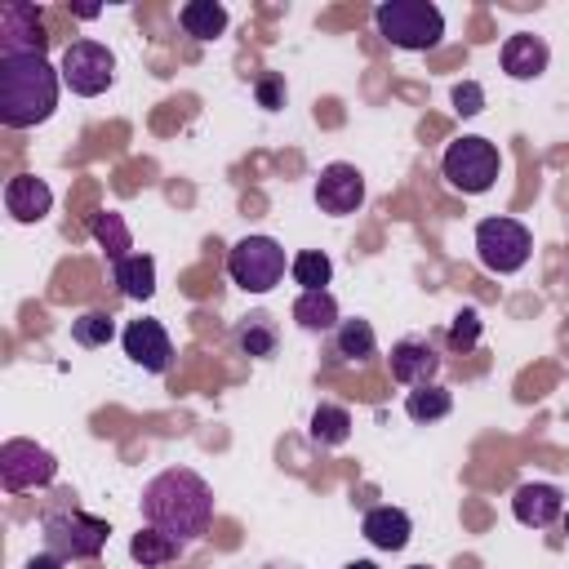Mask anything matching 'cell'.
Returning a JSON list of instances; mask_svg holds the SVG:
<instances>
[{
	"mask_svg": "<svg viewBox=\"0 0 569 569\" xmlns=\"http://www.w3.org/2000/svg\"><path fill=\"white\" fill-rule=\"evenodd\" d=\"M142 520L169 538H178L182 547L204 538L213 525V489L200 471L191 467H169L156 480H147L142 489Z\"/></svg>",
	"mask_w": 569,
	"mask_h": 569,
	"instance_id": "6da1fadb",
	"label": "cell"
},
{
	"mask_svg": "<svg viewBox=\"0 0 569 569\" xmlns=\"http://www.w3.org/2000/svg\"><path fill=\"white\" fill-rule=\"evenodd\" d=\"M58 67L44 53H13L0 58V120L9 129L44 124L58 107Z\"/></svg>",
	"mask_w": 569,
	"mask_h": 569,
	"instance_id": "7a4b0ae2",
	"label": "cell"
},
{
	"mask_svg": "<svg viewBox=\"0 0 569 569\" xmlns=\"http://www.w3.org/2000/svg\"><path fill=\"white\" fill-rule=\"evenodd\" d=\"M40 533H44V551L62 556V560H93L102 547H107V533L111 525L71 507V502H53L44 516H40Z\"/></svg>",
	"mask_w": 569,
	"mask_h": 569,
	"instance_id": "3957f363",
	"label": "cell"
},
{
	"mask_svg": "<svg viewBox=\"0 0 569 569\" xmlns=\"http://www.w3.org/2000/svg\"><path fill=\"white\" fill-rule=\"evenodd\" d=\"M373 22H378V36H387L396 49H413V53L436 49L445 36V13L431 0H387L373 9Z\"/></svg>",
	"mask_w": 569,
	"mask_h": 569,
	"instance_id": "277c9868",
	"label": "cell"
},
{
	"mask_svg": "<svg viewBox=\"0 0 569 569\" xmlns=\"http://www.w3.org/2000/svg\"><path fill=\"white\" fill-rule=\"evenodd\" d=\"M498 169H502L498 147H493L489 138H476V133L449 142V147H445V160H440L445 182H449L453 191H462V196L489 191V187L498 182Z\"/></svg>",
	"mask_w": 569,
	"mask_h": 569,
	"instance_id": "5b68a950",
	"label": "cell"
},
{
	"mask_svg": "<svg viewBox=\"0 0 569 569\" xmlns=\"http://www.w3.org/2000/svg\"><path fill=\"white\" fill-rule=\"evenodd\" d=\"M529 249H533V236L525 222L516 218H485L476 222V253H480V267L493 271V276H511L529 262Z\"/></svg>",
	"mask_w": 569,
	"mask_h": 569,
	"instance_id": "8992f818",
	"label": "cell"
},
{
	"mask_svg": "<svg viewBox=\"0 0 569 569\" xmlns=\"http://www.w3.org/2000/svg\"><path fill=\"white\" fill-rule=\"evenodd\" d=\"M227 276L244 289V293H267L280 284L284 276V249L271 236H244L231 244L227 253Z\"/></svg>",
	"mask_w": 569,
	"mask_h": 569,
	"instance_id": "52a82bcc",
	"label": "cell"
},
{
	"mask_svg": "<svg viewBox=\"0 0 569 569\" xmlns=\"http://www.w3.org/2000/svg\"><path fill=\"white\" fill-rule=\"evenodd\" d=\"M58 76L71 93L80 98H98L102 89H111L116 80V53L98 40H71L62 49V62H58Z\"/></svg>",
	"mask_w": 569,
	"mask_h": 569,
	"instance_id": "ba28073f",
	"label": "cell"
},
{
	"mask_svg": "<svg viewBox=\"0 0 569 569\" xmlns=\"http://www.w3.org/2000/svg\"><path fill=\"white\" fill-rule=\"evenodd\" d=\"M58 476V458L36 440H4L0 445V485L9 493L44 489Z\"/></svg>",
	"mask_w": 569,
	"mask_h": 569,
	"instance_id": "9c48e42d",
	"label": "cell"
},
{
	"mask_svg": "<svg viewBox=\"0 0 569 569\" xmlns=\"http://www.w3.org/2000/svg\"><path fill=\"white\" fill-rule=\"evenodd\" d=\"M49 49V36H44V18L36 4L27 0H9L0 9V58H13V53H44Z\"/></svg>",
	"mask_w": 569,
	"mask_h": 569,
	"instance_id": "30bf717a",
	"label": "cell"
},
{
	"mask_svg": "<svg viewBox=\"0 0 569 569\" xmlns=\"http://www.w3.org/2000/svg\"><path fill=\"white\" fill-rule=\"evenodd\" d=\"M120 342H124V356L133 365H142L147 373H164L173 365V342H169V333H164L160 320H147V316L142 320H129L124 333H120Z\"/></svg>",
	"mask_w": 569,
	"mask_h": 569,
	"instance_id": "8fae6325",
	"label": "cell"
},
{
	"mask_svg": "<svg viewBox=\"0 0 569 569\" xmlns=\"http://www.w3.org/2000/svg\"><path fill=\"white\" fill-rule=\"evenodd\" d=\"M360 200H365V178H360L356 164L333 160V164L320 169V178H316V204L325 213H356Z\"/></svg>",
	"mask_w": 569,
	"mask_h": 569,
	"instance_id": "7c38bea8",
	"label": "cell"
},
{
	"mask_svg": "<svg viewBox=\"0 0 569 569\" xmlns=\"http://www.w3.org/2000/svg\"><path fill=\"white\" fill-rule=\"evenodd\" d=\"M511 516L529 529H547L565 516V493L547 480H525L516 493H511Z\"/></svg>",
	"mask_w": 569,
	"mask_h": 569,
	"instance_id": "4fadbf2b",
	"label": "cell"
},
{
	"mask_svg": "<svg viewBox=\"0 0 569 569\" xmlns=\"http://www.w3.org/2000/svg\"><path fill=\"white\" fill-rule=\"evenodd\" d=\"M436 369H440V356L427 338H400L391 347V378L396 382L422 387V382H436Z\"/></svg>",
	"mask_w": 569,
	"mask_h": 569,
	"instance_id": "5bb4252c",
	"label": "cell"
},
{
	"mask_svg": "<svg viewBox=\"0 0 569 569\" xmlns=\"http://www.w3.org/2000/svg\"><path fill=\"white\" fill-rule=\"evenodd\" d=\"M547 62H551V49H547L542 36L516 31V36L502 40V71H507L511 80H538V76L547 71Z\"/></svg>",
	"mask_w": 569,
	"mask_h": 569,
	"instance_id": "9a60e30c",
	"label": "cell"
},
{
	"mask_svg": "<svg viewBox=\"0 0 569 569\" xmlns=\"http://www.w3.org/2000/svg\"><path fill=\"white\" fill-rule=\"evenodd\" d=\"M49 204H53V191H49L44 178H36V173H13V178L4 182V209H9L18 222H40V218L49 213Z\"/></svg>",
	"mask_w": 569,
	"mask_h": 569,
	"instance_id": "2e32d148",
	"label": "cell"
},
{
	"mask_svg": "<svg viewBox=\"0 0 569 569\" xmlns=\"http://www.w3.org/2000/svg\"><path fill=\"white\" fill-rule=\"evenodd\" d=\"M360 533H365V542L378 547V551H400V547L409 542L413 525H409V516H405L400 507H369L365 520H360Z\"/></svg>",
	"mask_w": 569,
	"mask_h": 569,
	"instance_id": "e0dca14e",
	"label": "cell"
},
{
	"mask_svg": "<svg viewBox=\"0 0 569 569\" xmlns=\"http://www.w3.org/2000/svg\"><path fill=\"white\" fill-rule=\"evenodd\" d=\"M111 276H116V284H120V293L133 298V302H147V298L156 293V258H151V253H129V258H120V262L111 267Z\"/></svg>",
	"mask_w": 569,
	"mask_h": 569,
	"instance_id": "ac0fdd59",
	"label": "cell"
},
{
	"mask_svg": "<svg viewBox=\"0 0 569 569\" xmlns=\"http://www.w3.org/2000/svg\"><path fill=\"white\" fill-rule=\"evenodd\" d=\"M293 320H298L307 333L338 329V302H333V293H329V289H307V293H298Z\"/></svg>",
	"mask_w": 569,
	"mask_h": 569,
	"instance_id": "d6986e66",
	"label": "cell"
},
{
	"mask_svg": "<svg viewBox=\"0 0 569 569\" xmlns=\"http://www.w3.org/2000/svg\"><path fill=\"white\" fill-rule=\"evenodd\" d=\"M129 556H133L142 569H156V565H169V560H178V556H182V542L147 525V529H138V533L129 538Z\"/></svg>",
	"mask_w": 569,
	"mask_h": 569,
	"instance_id": "ffe728a7",
	"label": "cell"
},
{
	"mask_svg": "<svg viewBox=\"0 0 569 569\" xmlns=\"http://www.w3.org/2000/svg\"><path fill=\"white\" fill-rule=\"evenodd\" d=\"M178 22H182L187 36H196V40H213V36L227 31V9H222L218 0H191V4H182Z\"/></svg>",
	"mask_w": 569,
	"mask_h": 569,
	"instance_id": "44dd1931",
	"label": "cell"
},
{
	"mask_svg": "<svg viewBox=\"0 0 569 569\" xmlns=\"http://www.w3.org/2000/svg\"><path fill=\"white\" fill-rule=\"evenodd\" d=\"M89 231H93V240L107 249L111 267H116L120 258H129L133 240H129V227H124V218H120L116 209H102V213H93V218H89Z\"/></svg>",
	"mask_w": 569,
	"mask_h": 569,
	"instance_id": "7402d4cb",
	"label": "cell"
},
{
	"mask_svg": "<svg viewBox=\"0 0 569 569\" xmlns=\"http://www.w3.org/2000/svg\"><path fill=\"white\" fill-rule=\"evenodd\" d=\"M236 342H240V351L244 356H276V342H280V333H276V325H271V316L267 311H253V316H244L240 320V329H236Z\"/></svg>",
	"mask_w": 569,
	"mask_h": 569,
	"instance_id": "603a6c76",
	"label": "cell"
},
{
	"mask_svg": "<svg viewBox=\"0 0 569 569\" xmlns=\"http://www.w3.org/2000/svg\"><path fill=\"white\" fill-rule=\"evenodd\" d=\"M333 356L338 360H369L373 356V325L369 320H338Z\"/></svg>",
	"mask_w": 569,
	"mask_h": 569,
	"instance_id": "cb8c5ba5",
	"label": "cell"
},
{
	"mask_svg": "<svg viewBox=\"0 0 569 569\" xmlns=\"http://www.w3.org/2000/svg\"><path fill=\"white\" fill-rule=\"evenodd\" d=\"M453 409V396L440 387V382H422V387H413L409 396H405V413L413 418V422H436V418H445Z\"/></svg>",
	"mask_w": 569,
	"mask_h": 569,
	"instance_id": "d4e9b609",
	"label": "cell"
},
{
	"mask_svg": "<svg viewBox=\"0 0 569 569\" xmlns=\"http://www.w3.org/2000/svg\"><path fill=\"white\" fill-rule=\"evenodd\" d=\"M311 440L316 445H347V436H351V413L342 409V405H320L316 413H311Z\"/></svg>",
	"mask_w": 569,
	"mask_h": 569,
	"instance_id": "484cf974",
	"label": "cell"
},
{
	"mask_svg": "<svg viewBox=\"0 0 569 569\" xmlns=\"http://www.w3.org/2000/svg\"><path fill=\"white\" fill-rule=\"evenodd\" d=\"M289 271H293V280H298L302 293H307V289H325V284H329L333 262H329V253H320V249H302V253H293Z\"/></svg>",
	"mask_w": 569,
	"mask_h": 569,
	"instance_id": "4316f807",
	"label": "cell"
},
{
	"mask_svg": "<svg viewBox=\"0 0 569 569\" xmlns=\"http://www.w3.org/2000/svg\"><path fill=\"white\" fill-rule=\"evenodd\" d=\"M116 338V320L107 311H84L71 320V342L76 347H107Z\"/></svg>",
	"mask_w": 569,
	"mask_h": 569,
	"instance_id": "83f0119b",
	"label": "cell"
},
{
	"mask_svg": "<svg viewBox=\"0 0 569 569\" xmlns=\"http://www.w3.org/2000/svg\"><path fill=\"white\" fill-rule=\"evenodd\" d=\"M476 342H480V311L476 307H462L453 316V325H449V347L453 351H471Z\"/></svg>",
	"mask_w": 569,
	"mask_h": 569,
	"instance_id": "f1b7e54d",
	"label": "cell"
},
{
	"mask_svg": "<svg viewBox=\"0 0 569 569\" xmlns=\"http://www.w3.org/2000/svg\"><path fill=\"white\" fill-rule=\"evenodd\" d=\"M453 111L458 116H480L485 111V89L476 84V80H462V84H453Z\"/></svg>",
	"mask_w": 569,
	"mask_h": 569,
	"instance_id": "f546056e",
	"label": "cell"
},
{
	"mask_svg": "<svg viewBox=\"0 0 569 569\" xmlns=\"http://www.w3.org/2000/svg\"><path fill=\"white\" fill-rule=\"evenodd\" d=\"M258 102H262L267 111L284 107V80H280V76H262V80H258Z\"/></svg>",
	"mask_w": 569,
	"mask_h": 569,
	"instance_id": "4dcf8cb0",
	"label": "cell"
},
{
	"mask_svg": "<svg viewBox=\"0 0 569 569\" xmlns=\"http://www.w3.org/2000/svg\"><path fill=\"white\" fill-rule=\"evenodd\" d=\"M62 565H67V560H62V556H53V551H40V556H31V560H27V569H62Z\"/></svg>",
	"mask_w": 569,
	"mask_h": 569,
	"instance_id": "1f68e13d",
	"label": "cell"
},
{
	"mask_svg": "<svg viewBox=\"0 0 569 569\" xmlns=\"http://www.w3.org/2000/svg\"><path fill=\"white\" fill-rule=\"evenodd\" d=\"M342 569H378L373 560H351V565H342Z\"/></svg>",
	"mask_w": 569,
	"mask_h": 569,
	"instance_id": "d6a6232c",
	"label": "cell"
},
{
	"mask_svg": "<svg viewBox=\"0 0 569 569\" xmlns=\"http://www.w3.org/2000/svg\"><path fill=\"white\" fill-rule=\"evenodd\" d=\"M409 569H431V565H409Z\"/></svg>",
	"mask_w": 569,
	"mask_h": 569,
	"instance_id": "836d02e7",
	"label": "cell"
},
{
	"mask_svg": "<svg viewBox=\"0 0 569 569\" xmlns=\"http://www.w3.org/2000/svg\"><path fill=\"white\" fill-rule=\"evenodd\" d=\"M565 533H569V511H565Z\"/></svg>",
	"mask_w": 569,
	"mask_h": 569,
	"instance_id": "e575fe53",
	"label": "cell"
}]
</instances>
